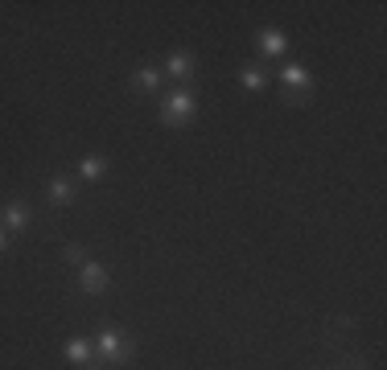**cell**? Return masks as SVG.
<instances>
[{
    "instance_id": "cell-1",
    "label": "cell",
    "mask_w": 387,
    "mask_h": 370,
    "mask_svg": "<svg viewBox=\"0 0 387 370\" xmlns=\"http://www.w3.org/2000/svg\"><path fill=\"white\" fill-rule=\"evenodd\" d=\"M95 354H99L107 367H120V362L128 358V342H124V334L111 329V325H103V329H99V342H95Z\"/></svg>"
},
{
    "instance_id": "cell-2",
    "label": "cell",
    "mask_w": 387,
    "mask_h": 370,
    "mask_svg": "<svg viewBox=\"0 0 387 370\" xmlns=\"http://www.w3.org/2000/svg\"><path fill=\"white\" fill-rule=\"evenodd\" d=\"M190 115H194V95H190V91L169 95L165 107H161V119H165V124H186Z\"/></svg>"
},
{
    "instance_id": "cell-3",
    "label": "cell",
    "mask_w": 387,
    "mask_h": 370,
    "mask_svg": "<svg viewBox=\"0 0 387 370\" xmlns=\"http://www.w3.org/2000/svg\"><path fill=\"white\" fill-rule=\"evenodd\" d=\"M107 288V268L103 264H82V292H103Z\"/></svg>"
},
{
    "instance_id": "cell-4",
    "label": "cell",
    "mask_w": 387,
    "mask_h": 370,
    "mask_svg": "<svg viewBox=\"0 0 387 370\" xmlns=\"http://www.w3.org/2000/svg\"><path fill=\"white\" fill-rule=\"evenodd\" d=\"M280 78H285V86H289V91H309V82H313V78H309V70H305L301 62L285 66V70H280Z\"/></svg>"
},
{
    "instance_id": "cell-5",
    "label": "cell",
    "mask_w": 387,
    "mask_h": 370,
    "mask_svg": "<svg viewBox=\"0 0 387 370\" xmlns=\"http://www.w3.org/2000/svg\"><path fill=\"white\" fill-rule=\"evenodd\" d=\"M285 45H289V41H285L280 29H260V49H264V54H285Z\"/></svg>"
},
{
    "instance_id": "cell-6",
    "label": "cell",
    "mask_w": 387,
    "mask_h": 370,
    "mask_svg": "<svg viewBox=\"0 0 387 370\" xmlns=\"http://www.w3.org/2000/svg\"><path fill=\"white\" fill-rule=\"evenodd\" d=\"M49 202H54V206L74 202V185H70V181H62V177H54V181H49Z\"/></svg>"
},
{
    "instance_id": "cell-7",
    "label": "cell",
    "mask_w": 387,
    "mask_h": 370,
    "mask_svg": "<svg viewBox=\"0 0 387 370\" xmlns=\"http://www.w3.org/2000/svg\"><path fill=\"white\" fill-rule=\"evenodd\" d=\"M239 78H243V86H247V91H264V82H268V74H264L260 66H243V70H239Z\"/></svg>"
},
{
    "instance_id": "cell-8",
    "label": "cell",
    "mask_w": 387,
    "mask_h": 370,
    "mask_svg": "<svg viewBox=\"0 0 387 370\" xmlns=\"http://www.w3.org/2000/svg\"><path fill=\"white\" fill-rule=\"evenodd\" d=\"M107 173V161L103 157H87L82 165H78V177H87V181H95V177H103Z\"/></svg>"
},
{
    "instance_id": "cell-9",
    "label": "cell",
    "mask_w": 387,
    "mask_h": 370,
    "mask_svg": "<svg viewBox=\"0 0 387 370\" xmlns=\"http://www.w3.org/2000/svg\"><path fill=\"white\" fill-rule=\"evenodd\" d=\"M165 70H169L173 78H190V70H194V58H186V54H173Z\"/></svg>"
},
{
    "instance_id": "cell-10",
    "label": "cell",
    "mask_w": 387,
    "mask_h": 370,
    "mask_svg": "<svg viewBox=\"0 0 387 370\" xmlns=\"http://www.w3.org/2000/svg\"><path fill=\"white\" fill-rule=\"evenodd\" d=\"M4 222H8L12 231H21V227H25V202H8V206H4Z\"/></svg>"
},
{
    "instance_id": "cell-11",
    "label": "cell",
    "mask_w": 387,
    "mask_h": 370,
    "mask_svg": "<svg viewBox=\"0 0 387 370\" xmlns=\"http://www.w3.org/2000/svg\"><path fill=\"white\" fill-rule=\"evenodd\" d=\"M66 358H70V362H74V367H82V362H87V358H91V346H87V342H82V338H74V342H70V346H66Z\"/></svg>"
},
{
    "instance_id": "cell-12",
    "label": "cell",
    "mask_w": 387,
    "mask_h": 370,
    "mask_svg": "<svg viewBox=\"0 0 387 370\" xmlns=\"http://www.w3.org/2000/svg\"><path fill=\"white\" fill-rule=\"evenodd\" d=\"M136 82H140L144 91H153V86L161 82V70H157V66H144V70H136Z\"/></svg>"
},
{
    "instance_id": "cell-13",
    "label": "cell",
    "mask_w": 387,
    "mask_h": 370,
    "mask_svg": "<svg viewBox=\"0 0 387 370\" xmlns=\"http://www.w3.org/2000/svg\"><path fill=\"white\" fill-rule=\"evenodd\" d=\"M66 264H82V247H66Z\"/></svg>"
},
{
    "instance_id": "cell-14",
    "label": "cell",
    "mask_w": 387,
    "mask_h": 370,
    "mask_svg": "<svg viewBox=\"0 0 387 370\" xmlns=\"http://www.w3.org/2000/svg\"><path fill=\"white\" fill-rule=\"evenodd\" d=\"M4 243H8V239H4V227H0V251H4Z\"/></svg>"
}]
</instances>
